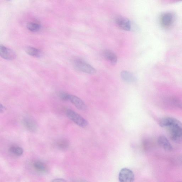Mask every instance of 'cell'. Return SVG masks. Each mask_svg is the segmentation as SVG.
I'll list each match as a JSON object with an SVG mask.
<instances>
[{
	"mask_svg": "<svg viewBox=\"0 0 182 182\" xmlns=\"http://www.w3.org/2000/svg\"><path fill=\"white\" fill-rule=\"evenodd\" d=\"M72 64L74 68L78 71L89 74H94L96 73V70L93 67L81 59L76 58L73 59Z\"/></svg>",
	"mask_w": 182,
	"mask_h": 182,
	"instance_id": "cell-1",
	"label": "cell"
},
{
	"mask_svg": "<svg viewBox=\"0 0 182 182\" xmlns=\"http://www.w3.org/2000/svg\"><path fill=\"white\" fill-rule=\"evenodd\" d=\"M66 114L69 119L80 127L84 128L88 125V122L85 119L71 110H67L66 111Z\"/></svg>",
	"mask_w": 182,
	"mask_h": 182,
	"instance_id": "cell-2",
	"label": "cell"
},
{
	"mask_svg": "<svg viewBox=\"0 0 182 182\" xmlns=\"http://www.w3.org/2000/svg\"><path fill=\"white\" fill-rule=\"evenodd\" d=\"M169 128L171 140L176 143H182V126L174 125Z\"/></svg>",
	"mask_w": 182,
	"mask_h": 182,
	"instance_id": "cell-3",
	"label": "cell"
},
{
	"mask_svg": "<svg viewBox=\"0 0 182 182\" xmlns=\"http://www.w3.org/2000/svg\"><path fill=\"white\" fill-rule=\"evenodd\" d=\"M119 182H133L134 176L133 171L128 168L122 169L119 174Z\"/></svg>",
	"mask_w": 182,
	"mask_h": 182,
	"instance_id": "cell-4",
	"label": "cell"
},
{
	"mask_svg": "<svg viewBox=\"0 0 182 182\" xmlns=\"http://www.w3.org/2000/svg\"><path fill=\"white\" fill-rule=\"evenodd\" d=\"M173 14L170 12H167L161 15L160 17V23L163 28L167 29L173 25L174 21Z\"/></svg>",
	"mask_w": 182,
	"mask_h": 182,
	"instance_id": "cell-5",
	"label": "cell"
},
{
	"mask_svg": "<svg viewBox=\"0 0 182 182\" xmlns=\"http://www.w3.org/2000/svg\"><path fill=\"white\" fill-rule=\"evenodd\" d=\"M114 21L117 26L120 29L125 31L130 30L131 27V22L126 17L121 16H117Z\"/></svg>",
	"mask_w": 182,
	"mask_h": 182,
	"instance_id": "cell-6",
	"label": "cell"
},
{
	"mask_svg": "<svg viewBox=\"0 0 182 182\" xmlns=\"http://www.w3.org/2000/svg\"><path fill=\"white\" fill-rule=\"evenodd\" d=\"M159 125L162 128H168L174 125H181L182 124L180 121H179L175 118L171 117H166L161 119L159 121Z\"/></svg>",
	"mask_w": 182,
	"mask_h": 182,
	"instance_id": "cell-7",
	"label": "cell"
},
{
	"mask_svg": "<svg viewBox=\"0 0 182 182\" xmlns=\"http://www.w3.org/2000/svg\"><path fill=\"white\" fill-rule=\"evenodd\" d=\"M0 55L2 58L7 60H13L16 56L14 51L2 45L0 46Z\"/></svg>",
	"mask_w": 182,
	"mask_h": 182,
	"instance_id": "cell-8",
	"label": "cell"
},
{
	"mask_svg": "<svg viewBox=\"0 0 182 182\" xmlns=\"http://www.w3.org/2000/svg\"><path fill=\"white\" fill-rule=\"evenodd\" d=\"M22 124L25 128L32 133H35L38 129L37 123L33 119L30 118L23 119L22 121Z\"/></svg>",
	"mask_w": 182,
	"mask_h": 182,
	"instance_id": "cell-9",
	"label": "cell"
},
{
	"mask_svg": "<svg viewBox=\"0 0 182 182\" xmlns=\"http://www.w3.org/2000/svg\"><path fill=\"white\" fill-rule=\"evenodd\" d=\"M68 100L79 110H84L86 109V106L83 101L76 96L69 94Z\"/></svg>",
	"mask_w": 182,
	"mask_h": 182,
	"instance_id": "cell-10",
	"label": "cell"
},
{
	"mask_svg": "<svg viewBox=\"0 0 182 182\" xmlns=\"http://www.w3.org/2000/svg\"><path fill=\"white\" fill-rule=\"evenodd\" d=\"M158 143L159 146L161 147L166 151H171L173 150V147L166 137L161 136L158 139Z\"/></svg>",
	"mask_w": 182,
	"mask_h": 182,
	"instance_id": "cell-11",
	"label": "cell"
},
{
	"mask_svg": "<svg viewBox=\"0 0 182 182\" xmlns=\"http://www.w3.org/2000/svg\"><path fill=\"white\" fill-rule=\"evenodd\" d=\"M104 58L113 64H115L118 61V57L116 54L109 50L106 49L103 52Z\"/></svg>",
	"mask_w": 182,
	"mask_h": 182,
	"instance_id": "cell-12",
	"label": "cell"
},
{
	"mask_svg": "<svg viewBox=\"0 0 182 182\" xmlns=\"http://www.w3.org/2000/svg\"><path fill=\"white\" fill-rule=\"evenodd\" d=\"M121 77L124 81L128 83H133L135 82L137 79L134 75L131 72L127 71H123L121 72Z\"/></svg>",
	"mask_w": 182,
	"mask_h": 182,
	"instance_id": "cell-13",
	"label": "cell"
},
{
	"mask_svg": "<svg viewBox=\"0 0 182 182\" xmlns=\"http://www.w3.org/2000/svg\"><path fill=\"white\" fill-rule=\"evenodd\" d=\"M26 52L29 55L33 57H39L41 55V52L40 50L32 47H26Z\"/></svg>",
	"mask_w": 182,
	"mask_h": 182,
	"instance_id": "cell-14",
	"label": "cell"
},
{
	"mask_svg": "<svg viewBox=\"0 0 182 182\" xmlns=\"http://www.w3.org/2000/svg\"><path fill=\"white\" fill-rule=\"evenodd\" d=\"M69 142L65 139H59L56 142V146L61 150H66L68 148Z\"/></svg>",
	"mask_w": 182,
	"mask_h": 182,
	"instance_id": "cell-15",
	"label": "cell"
},
{
	"mask_svg": "<svg viewBox=\"0 0 182 182\" xmlns=\"http://www.w3.org/2000/svg\"><path fill=\"white\" fill-rule=\"evenodd\" d=\"M27 28L29 31L33 32L38 31L41 29L40 25L35 22H29L27 25Z\"/></svg>",
	"mask_w": 182,
	"mask_h": 182,
	"instance_id": "cell-16",
	"label": "cell"
},
{
	"mask_svg": "<svg viewBox=\"0 0 182 182\" xmlns=\"http://www.w3.org/2000/svg\"><path fill=\"white\" fill-rule=\"evenodd\" d=\"M11 152L16 156H21L23 154V149L21 147L17 146H12L9 148Z\"/></svg>",
	"mask_w": 182,
	"mask_h": 182,
	"instance_id": "cell-17",
	"label": "cell"
},
{
	"mask_svg": "<svg viewBox=\"0 0 182 182\" xmlns=\"http://www.w3.org/2000/svg\"><path fill=\"white\" fill-rule=\"evenodd\" d=\"M34 168L37 171L40 172L45 171L46 170V167L45 164L42 162L37 161L34 163Z\"/></svg>",
	"mask_w": 182,
	"mask_h": 182,
	"instance_id": "cell-18",
	"label": "cell"
},
{
	"mask_svg": "<svg viewBox=\"0 0 182 182\" xmlns=\"http://www.w3.org/2000/svg\"><path fill=\"white\" fill-rule=\"evenodd\" d=\"M69 94L64 91H60L58 93L59 98L63 101H68Z\"/></svg>",
	"mask_w": 182,
	"mask_h": 182,
	"instance_id": "cell-19",
	"label": "cell"
},
{
	"mask_svg": "<svg viewBox=\"0 0 182 182\" xmlns=\"http://www.w3.org/2000/svg\"><path fill=\"white\" fill-rule=\"evenodd\" d=\"M173 102L176 107L179 109H182V102L177 100V99L174 100Z\"/></svg>",
	"mask_w": 182,
	"mask_h": 182,
	"instance_id": "cell-20",
	"label": "cell"
},
{
	"mask_svg": "<svg viewBox=\"0 0 182 182\" xmlns=\"http://www.w3.org/2000/svg\"><path fill=\"white\" fill-rule=\"evenodd\" d=\"M51 182H67L66 180L62 179H56L52 180Z\"/></svg>",
	"mask_w": 182,
	"mask_h": 182,
	"instance_id": "cell-21",
	"label": "cell"
},
{
	"mask_svg": "<svg viewBox=\"0 0 182 182\" xmlns=\"http://www.w3.org/2000/svg\"><path fill=\"white\" fill-rule=\"evenodd\" d=\"M6 108L3 105H2V104H1V108H0V111H1V113H2L6 110Z\"/></svg>",
	"mask_w": 182,
	"mask_h": 182,
	"instance_id": "cell-22",
	"label": "cell"
},
{
	"mask_svg": "<svg viewBox=\"0 0 182 182\" xmlns=\"http://www.w3.org/2000/svg\"></svg>",
	"mask_w": 182,
	"mask_h": 182,
	"instance_id": "cell-23",
	"label": "cell"
}]
</instances>
